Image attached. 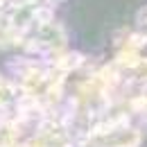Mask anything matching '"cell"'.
<instances>
[{
    "instance_id": "1",
    "label": "cell",
    "mask_w": 147,
    "mask_h": 147,
    "mask_svg": "<svg viewBox=\"0 0 147 147\" xmlns=\"http://www.w3.org/2000/svg\"><path fill=\"white\" fill-rule=\"evenodd\" d=\"M136 23H138V30H143L147 32V5L138 11V16H136Z\"/></svg>"
}]
</instances>
